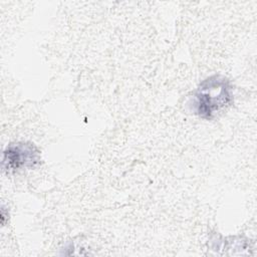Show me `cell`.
Segmentation results:
<instances>
[{
    "label": "cell",
    "mask_w": 257,
    "mask_h": 257,
    "mask_svg": "<svg viewBox=\"0 0 257 257\" xmlns=\"http://www.w3.org/2000/svg\"><path fill=\"white\" fill-rule=\"evenodd\" d=\"M233 102L231 81L221 74H213L202 80L194 91L192 110L199 117L210 120Z\"/></svg>",
    "instance_id": "1"
},
{
    "label": "cell",
    "mask_w": 257,
    "mask_h": 257,
    "mask_svg": "<svg viewBox=\"0 0 257 257\" xmlns=\"http://www.w3.org/2000/svg\"><path fill=\"white\" fill-rule=\"evenodd\" d=\"M41 156L37 147L29 142L9 144L2 155V171L14 174L25 169H33L40 164Z\"/></svg>",
    "instance_id": "2"
}]
</instances>
